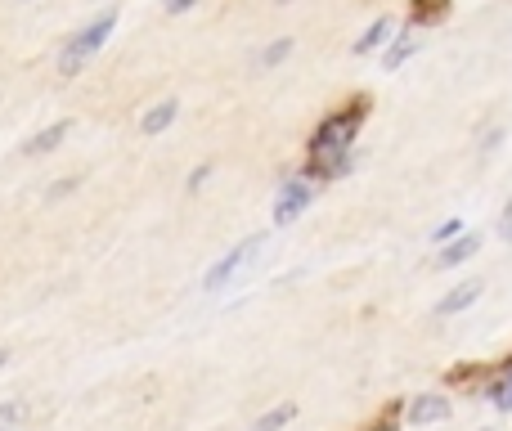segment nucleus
<instances>
[{
  "instance_id": "f257e3e1",
  "label": "nucleus",
  "mask_w": 512,
  "mask_h": 431,
  "mask_svg": "<svg viewBox=\"0 0 512 431\" xmlns=\"http://www.w3.org/2000/svg\"><path fill=\"white\" fill-rule=\"evenodd\" d=\"M369 108H373L369 95H355L315 126V135H310V162H306L310 180H333L351 167V144H355V135H360Z\"/></svg>"
},
{
  "instance_id": "f03ea898",
  "label": "nucleus",
  "mask_w": 512,
  "mask_h": 431,
  "mask_svg": "<svg viewBox=\"0 0 512 431\" xmlns=\"http://www.w3.org/2000/svg\"><path fill=\"white\" fill-rule=\"evenodd\" d=\"M113 27H117V14H113V9H108V14H99L95 23L81 27V32L72 36V41L63 45V54H59V72H63V77H77V72L86 68V63L95 59L99 50H104V41L113 36Z\"/></svg>"
},
{
  "instance_id": "7ed1b4c3",
  "label": "nucleus",
  "mask_w": 512,
  "mask_h": 431,
  "mask_svg": "<svg viewBox=\"0 0 512 431\" xmlns=\"http://www.w3.org/2000/svg\"><path fill=\"white\" fill-rule=\"evenodd\" d=\"M310 203H315V185H310V176H292L288 185L279 189V198H274V220H279V225H292Z\"/></svg>"
},
{
  "instance_id": "20e7f679",
  "label": "nucleus",
  "mask_w": 512,
  "mask_h": 431,
  "mask_svg": "<svg viewBox=\"0 0 512 431\" xmlns=\"http://www.w3.org/2000/svg\"><path fill=\"white\" fill-rule=\"evenodd\" d=\"M261 243H265V238H261V234H252V238H243L239 247H230V252H225L221 261H216L212 270L203 274V288H225V283H230L234 274H239V265H248V261H252V252H256Z\"/></svg>"
},
{
  "instance_id": "39448f33",
  "label": "nucleus",
  "mask_w": 512,
  "mask_h": 431,
  "mask_svg": "<svg viewBox=\"0 0 512 431\" xmlns=\"http://www.w3.org/2000/svg\"><path fill=\"white\" fill-rule=\"evenodd\" d=\"M445 418H450V396L427 391V396L409 400V423H414V427H432V423H445Z\"/></svg>"
},
{
  "instance_id": "423d86ee",
  "label": "nucleus",
  "mask_w": 512,
  "mask_h": 431,
  "mask_svg": "<svg viewBox=\"0 0 512 431\" xmlns=\"http://www.w3.org/2000/svg\"><path fill=\"white\" fill-rule=\"evenodd\" d=\"M387 41H396V18H373L369 23V32L360 36V41H355V54H373V50H382V45Z\"/></svg>"
},
{
  "instance_id": "0eeeda50",
  "label": "nucleus",
  "mask_w": 512,
  "mask_h": 431,
  "mask_svg": "<svg viewBox=\"0 0 512 431\" xmlns=\"http://www.w3.org/2000/svg\"><path fill=\"white\" fill-rule=\"evenodd\" d=\"M472 301H481V283L477 279H468V283H459L454 292H445L441 306H436V315H463Z\"/></svg>"
},
{
  "instance_id": "6e6552de",
  "label": "nucleus",
  "mask_w": 512,
  "mask_h": 431,
  "mask_svg": "<svg viewBox=\"0 0 512 431\" xmlns=\"http://www.w3.org/2000/svg\"><path fill=\"white\" fill-rule=\"evenodd\" d=\"M176 113H180L176 99H162V104H153L149 113L140 117V135H149V140H153V135H162L171 122H176Z\"/></svg>"
},
{
  "instance_id": "1a4fd4ad",
  "label": "nucleus",
  "mask_w": 512,
  "mask_h": 431,
  "mask_svg": "<svg viewBox=\"0 0 512 431\" xmlns=\"http://www.w3.org/2000/svg\"><path fill=\"white\" fill-rule=\"evenodd\" d=\"M418 32H423V27L409 23V32H400L396 41H391V50H387V72H396L400 63L414 59V54H418V45H423V36H418Z\"/></svg>"
},
{
  "instance_id": "9d476101",
  "label": "nucleus",
  "mask_w": 512,
  "mask_h": 431,
  "mask_svg": "<svg viewBox=\"0 0 512 431\" xmlns=\"http://www.w3.org/2000/svg\"><path fill=\"white\" fill-rule=\"evenodd\" d=\"M68 131H72L68 122H54V126H45L41 135H32V140H27V158H41V153L59 149V144L68 140Z\"/></svg>"
},
{
  "instance_id": "9b49d317",
  "label": "nucleus",
  "mask_w": 512,
  "mask_h": 431,
  "mask_svg": "<svg viewBox=\"0 0 512 431\" xmlns=\"http://www.w3.org/2000/svg\"><path fill=\"white\" fill-rule=\"evenodd\" d=\"M477 247H481V238H477V234H463L459 243H445V247H441L436 265H441V270H450V265H463L472 252H477Z\"/></svg>"
},
{
  "instance_id": "f8f14e48",
  "label": "nucleus",
  "mask_w": 512,
  "mask_h": 431,
  "mask_svg": "<svg viewBox=\"0 0 512 431\" xmlns=\"http://www.w3.org/2000/svg\"><path fill=\"white\" fill-rule=\"evenodd\" d=\"M445 14H450V0H414L409 23H414V27H432V23H441Z\"/></svg>"
},
{
  "instance_id": "ddd939ff",
  "label": "nucleus",
  "mask_w": 512,
  "mask_h": 431,
  "mask_svg": "<svg viewBox=\"0 0 512 431\" xmlns=\"http://www.w3.org/2000/svg\"><path fill=\"white\" fill-rule=\"evenodd\" d=\"M292 418H297V405H292V400H283V405H274L270 414H261V418H256L252 431H283V427L292 423Z\"/></svg>"
},
{
  "instance_id": "4468645a",
  "label": "nucleus",
  "mask_w": 512,
  "mask_h": 431,
  "mask_svg": "<svg viewBox=\"0 0 512 431\" xmlns=\"http://www.w3.org/2000/svg\"><path fill=\"white\" fill-rule=\"evenodd\" d=\"M288 54H292V36H283V41H274V45H265V50H261V59H256V68H274V63H283V59H288Z\"/></svg>"
},
{
  "instance_id": "2eb2a0df",
  "label": "nucleus",
  "mask_w": 512,
  "mask_h": 431,
  "mask_svg": "<svg viewBox=\"0 0 512 431\" xmlns=\"http://www.w3.org/2000/svg\"><path fill=\"white\" fill-rule=\"evenodd\" d=\"M18 423H27V405L23 400H5L0 405V431H14Z\"/></svg>"
},
{
  "instance_id": "dca6fc26",
  "label": "nucleus",
  "mask_w": 512,
  "mask_h": 431,
  "mask_svg": "<svg viewBox=\"0 0 512 431\" xmlns=\"http://www.w3.org/2000/svg\"><path fill=\"white\" fill-rule=\"evenodd\" d=\"M490 400H495L499 409H512V369H508L504 378L495 382V387H490Z\"/></svg>"
},
{
  "instance_id": "f3484780",
  "label": "nucleus",
  "mask_w": 512,
  "mask_h": 431,
  "mask_svg": "<svg viewBox=\"0 0 512 431\" xmlns=\"http://www.w3.org/2000/svg\"><path fill=\"white\" fill-rule=\"evenodd\" d=\"M499 238H508V243H512V194L504 203V216H499Z\"/></svg>"
},
{
  "instance_id": "a211bd4d",
  "label": "nucleus",
  "mask_w": 512,
  "mask_h": 431,
  "mask_svg": "<svg viewBox=\"0 0 512 431\" xmlns=\"http://www.w3.org/2000/svg\"><path fill=\"white\" fill-rule=\"evenodd\" d=\"M396 414H400V409L391 405V409H387V418H382V423H373V427H364V431H396Z\"/></svg>"
},
{
  "instance_id": "6ab92c4d",
  "label": "nucleus",
  "mask_w": 512,
  "mask_h": 431,
  "mask_svg": "<svg viewBox=\"0 0 512 431\" xmlns=\"http://www.w3.org/2000/svg\"><path fill=\"white\" fill-rule=\"evenodd\" d=\"M454 234H459V220H445V225L436 229V243H445V238H454Z\"/></svg>"
},
{
  "instance_id": "aec40b11",
  "label": "nucleus",
  "mask_w": 512,
  "mask_h": 431,
  "mask_svg": "<svg viewBox=\"0 0 512 431\" xmlns=\"http://www.w3.org/2000/svg\"><path fill=\"white\" fill-rule=\"evenodd\" d=\"M198 0H167V14H185V9H194Z\"/></svg>"
},
{
  "instance_id": "412c9836",
  "label": "nucleus",
  "mask_w": 512,
  "mask_h": 431,
  "mask_svg": "<svg viewBox=\"0 0 512 431\" xmlns=\"http://www.w3.org/2000/svg\"><path fill=\"white\" fill-rule=\"evenodd\" d=\"M207 176H212V167H198L194 176H189V189H203V180H207Z\"/></svg>"
},
{
  "instance_id": "4be33fe9",
  "label": "nucleus",
  "mask_w": 512,
  "mask_h": 431,
  "mask_svg": "<svg viewBox=\"0 0 512 431\" xmlns=\"http://www.w3.org/2000/svg\"><path fill=\"white\" fill-rule=\"evenodd\" d=\"M279 5H297V0H279Z\"/></svg>"
},
{
  "instance_id": "5701e85b",
  "label": "nucleus",
  "mask_w": 512,
  "mask_h": 431,
  "mask_svg": "<svg viewBox=\"0 0 512 431\" xmlns=\"http://www.w3.org/2000/svg\"><path fill=\"white\" fill-rule=\"evenodd\" d=\"M5 360H9V355H5V351H0V364H5Z\"/></svg>"
}]
</instances>
